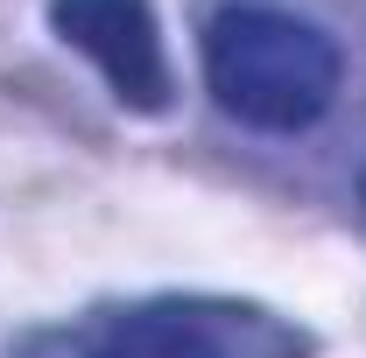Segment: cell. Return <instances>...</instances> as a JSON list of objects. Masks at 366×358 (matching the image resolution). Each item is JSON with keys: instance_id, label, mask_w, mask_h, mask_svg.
<instances>
[{"instance_id": "obj_1", "label": "cell", "mask_w": 366, "mask_h": 358, "mask_svg": "<svg viewBox=\"0 0 366 358\" xmlns=\"http://www.w3.org/2000/svg\"><path fill=\"white\" fill-rule=\"evenodd\" d=\"M345 56L317 21L282 7H226L204 21V85L239 127L261 134H303L338 98Z\"/></svg>"}, {"instance_id": "obj_3", "label": "cell", "mask_w": 366, "mask_h": 358, "mask_svg": "<svg viewBox=\"0 0 366 358\" xmlns=\"http://www.w3.org/2000/svg\"><path fill=\"white\" fill-rule=\"evenodd\" d=\"M56 43L92 56V71L127 113H169V56L148 0H49Z\"/></svg>"}, {"instance_id": "obj_2", "label": "cell", "mask_w": 366, "mask_h": 358, "mask_svg": "<svg viewBox=\"0 0 366 358\" xmlns=\"http://www.w3.org/2000/svg\"><path fill=\"white\" fill-rule=\"evenodd\" d=\"M85 358H303V337L268 310H232V302H134L106 316Z\"/></svg>"}, {"instance_id": "obj_4", "label": "cell", "mask_w": 366, "mask_h": 358, "mask_svg": "<svg viewBox=\"0 0 366 358\" xmlns=\"http://www.w3.org/2000/svg\"><path fill=\"white\" fill-rule=\"evenodd\" d=\"M360 197H366V190H360Z\"/></svg>"}]
</instances>
